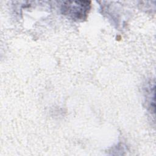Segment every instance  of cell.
I'll use <instances>...</instances> for the list:
<instances>
[{"label": "cell", "mask_w": 156, "mask_h": 156, "mask_svg": "<svg viewBox=\"0 0 156 156\" xmlns=\"http://www.w3.org/2000/svg\"><path fill=\"white\" fill-rule=\"evenodd\" d=\"M90 9L89 1H67L62 5V10L64 15L79 20L86 18Z\"/></svg>", "instance_id": "6da1fadb"}]
</instances>
